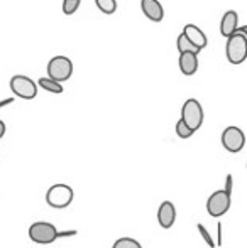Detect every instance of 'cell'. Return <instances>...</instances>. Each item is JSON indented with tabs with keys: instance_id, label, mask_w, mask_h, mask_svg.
I'll list each match as a JSON object with an SVG mask.
<instances>
[{
	"instance_id": "19",
	"label": "cell",
	"mask_w": 247,
	"mask_h": 248,
	"mask_svg": "<svg viewBox=\"0 0 247 248\" xmlns=\"http://www.w3.org/2000/svg\"><path fill=\"white\" fill-rule=\"evenodd\" d=\"M80 3L82 0H63V12L66 16H73L80 9Z\"/></svg>"
},
{
	"instance_id": "3",
	"label": "cell",
	"mask_w": 247,
	"mask_h": 248,
	"mask_svg": "<svg viewBox=\"0 0 247 248\" xmlns=\"http://www.w3.org/2000/svg\"><path fill=\"white\" fill-rule=\"evenodd\" d=\"M29 238L37 245H49L58 240V230L53 223L36 221L29 226Z\"/></svg>"
},
{
	"instance_id": "14",
	"label": "cell",
	"mask_w": 247,
	"mask_h": 248,
	"mask_svg": "<svg viewBox=\"0 0 247 248\" xmlns=\"http://www.w3.org/2000/svg\"><path fill=\"white\" fill-rule=\"evenodd\" d=\"M37 85H39L43 90H46V92L54 93V95H61V93L65 92V90H63L61 83L60 81H54V79H51L49 76H48V78H39Z\"/></svg>"
},
{
	"instance_id": "17",
	"label": "cell",
	"mask_w": 247,
	"mask_h": 248,
	"mask_svg": "<svg viewBox=\"0 0 247 248\" xmlns=\"http://www.w3.org/2000/svg\"><path fill=\"white\" fill-rule=\"evenodd\" d=\"M112 248H142V245L135 238L122 236V238H117L115 242H114Z\"/></svg>"
},
{
	"instance_id": "23",
	"label": "cell",
	"mask_w": 247,
	"mask_h": 248,
	"mask_svg": "<svg viewBox=\"0 0 247 248\" xmlns=\"http://www.w3.org/2000/svg\"><path fill=\"white\" fill-rule=\"evenodd\" d=\"M14 103V96H10V98H5V100H0V108L7 107V105Z\"/></svg>"
},
{
	"instance_id": "13",
	"label": "cell",
	"mask_w": 247,
	"mask_h": 248,
	"mask_svg": "<svg viewBox=\"0 0 247 248\" xmlns=\"http://www.w3.org/2000/svg\"><path fill=\"white\" fill-rule=\"evenodd\" d=\"M239 27V14L235 10H227V12L222 16V20H220V34L227 39L229 36L237 31Z\"/></svg>"
},
{
	"instance_id": "12",
	"label": "cell",
	"mask_w": 247,
	"mask_h": 248,
	"mask_svg": "<svg viewBox=\"0 0 247 248\" xmlns=\"http://www.w3.org/2000/svg\"><path fill=\"white\" fill-rule=\"evenodd\" d=\"M178 66L185 76H193L198 71V54L197 52H180Z\"/></svg>"
},
{
	"instance_id": "9",
	"label": "cell",
	"mask_w": 247,
	"mask_h": 248,
	"mask_svg": "<svg viewBox=\"0 0 247 248\" xmlns=\"http://www.w3.org/2000/svg\"><path fill=\"white\" fill-rule=\"evenodd\" d=\"M176 221V208L171 201H163L158 209V223L161 228L169 230Z\"/></svg>"
},
{
	"instance_id": "8",
	"label": "cell",
	"mask_w": 247,
	"mask_h": 248,
	"mask_svg": "<svg viewBox=\"0 0 247 248\" xmlns=\"http://www.w3.org/2000/svg\"><path fill=\"white\" fill-rule=\"evenodd\" d=\"M220 140L227 152L237 154V152H241L246 145V134L242 132V128L231 125V127H227L224 132H222Z\"/></svg>"
},
{
	"instance_id": "16",
	"label": "cell",
	"mask_w": 247,
	"mask_h": 248,
	"mask_svg": "<svg viewBox=\"0 0 247 248\" xmlns=\"http://www.w3.org/2000/svg\"><path fill=\"white\" fill-rule=\"evenodd\" d=\"M176 47H178V52H197V54L200 52V49L195 47L193 44L186 39V36L183 32L180 34L178 39H176Z\"/></svg>"
},
{
	"instance_id": "4",
	"label": "cell",
	"mask_w": 247,
	"mask_h": 248,
	"mask_svg": "<svg viewBox=\"0 0 247 248\" xmlns=\"http://www.w3.org/2000/svg\"><path fill=\"white\" fill-rule=\"evenodd\" d=\"M73 75V62L66 56H54L48 62V76L54 81L65 83Z\"/></svg>"
},
{
	"instance_id": "26",
	"label": "cell",
	"mask_w": 247,
	"mask_h": 248,
	"mask_svg": "<svg viewBox=\"0 0 247 248\" xmlns=\"http://www.w3.org/2000/svg\"><path fill=\"white\" fill-rule=\"evenodd\" d=\"M246 167H247V164H246Z\"/></svg>"
},
{
	"instance_id": "1",
	"label": "cell",
	"mask_w": 247,
	"mask_h": 248,
	"mask_svg": "<svg viewBox=\"0 0 247 248\" xmlns=\"http://www.w3.org/2000/svg\"><path fill=\"white\" fill-rule=\"evenodd\" d=\"M225 56L231 64H242L247 59V34L234 32L227 37Z\"/></svg>"
},
{
	"instance_id": "20",
	"label": "cell",
	"mask_w": 247,
	"mask_h": 248,
	"mask_svg": "<svg viewBox=\"0 0 247 248\" xmlns=\"http://www.w3.org/2000/svg\"><path fill=\"white\" fill-rule=\"evenodd\" d=\"M198 232H200L201 238H203V240H205V243H207V245H208V247H210V248H215V247H217V243H215V242H214V240H212L210 233H208V232H207V228H205V226H203V225H201V223H200V225H198Z\"/></svg>"
},
{
	"instance_id": "10",
	"label": "cell",
	"mask_w": 247,
	"mask_h": 248,
	"mask_svg": "<svg viewBox=\"0 0 247 248\" xmlns=\"http://www.w3.org/2000/svg\"><path fill=\"white\" fill-rule=\"evenodd\" d=\"M141 9L151 22H161L165 19V9L159 0H141Z\"/></svg>"
},
{
	"instance_id": "7",
	"label": "cell",
	"mask_w": 247,
	"mask_h": 248,
	"mask_svg": "<svg viewBox=\"0 0 247 248\" xmlns=\"http://www.w3.org/2000/svg\"><path fill=\"white\" fill-rule=\"evenodd\" d=\"M10 90L22 100H34L37 96V83L24 75H16L10 78Z\"/></svg>"
},
{
	"instance_id": "24",
	"label": "cell",
	"mask_w": 247,
	"mask_h": 248,
	"mask_svg": "<svg viewBox=\"0 0 247 248\" xmlns=\"http://www.w3.org/2000/svg\"><path fill=\"white\" fill-rule=\"evenodd\" d=\"M5 130H7V128H5V124H3V122L0 120V139H2L3 135H5Z\"/></svg>"
},
{
	"instance_id": "21",
	"label": "cell",
	"mask_w": 247,
	"mask_h": 248,
	"mask_svg": "<svg viewBox=\"0 0 247 248\" xmlns=\"http://www.w3.org/2000/svg\"><path fill=\"white\" fill-rule=\"evenodd\" d=\"M232 181H234V179H232V176H231V174H227V177H225V187H224V189L227 191V193H231V194H232V184H234Z\"/></svg>"
},
{
	"instance_id": "22",
	"label": "cell",
	"mask_w": 247,
	"mask_h": 248,
	"mask_svg": "<svg viewBox=\"0 0 247 248\" xmlns=\"http://www.w3.org/2000/svg\"><path fill=\"white\" fill-rule=\"evenodd\" d=\"M76 235V232L73 230V232H58V238H63V236H73Z\"/></svg>"
},
{
	"instance_id": "6",
	"label": "cell",
	"mask_w": 247,
	"mask_h": 248,
	"mask_svg": "<svg viewBox=\"0 0 247 248\" xmlns=\"http://www.w3.org/2000/svg\"><path fill=\"white\" fill-rule=\"evenodd\" d=\"M203 108H201L200 101L195 100V98H190L183 103V108H181V120L185 122L188 127L191 130L197 132L198 128L203 125Z\"/></svg>"
},
{
	"instance_id": "11",
	"label": "cell",
	"mask_w": 247,
	"mask_h": 248,
	"mask_svg": "<svg viewBox=\"0 0 247 248\" xmlns=\"http://www.w3.org/2000/svg\"><path fill=\"white\" fill-rule=\"evenodd\" d=\"M181 32L185 34L186 39L190 41L195 47H198L200 51L207 47L208 39H207V36H205V32L198 26H195V24H186V26L183 27Z\"/></svg>"
},
{
	"instance_id": "18",
	"label": "cell",
	"mask_w": 247,
	"mask_h": 248,
	"mask_svg": "<svg viewBox=\"0 0 247 248\" xmlns=\"http://www.w3.org/2000/svg\"><path fill=\"white\" fill-rule=\"evenodd\" d=\"M193 134H195V130H191V128L188 127L185 122L181 120V118L176 122V135H178L180 139H190Z\"/></svg>"
},
{
	"instance_id": "5",
	"label": "cell",
	"mask_w": 247,
	"mask_h": 248,
	"mask_svg": "<svg viewBox=\"0 0 247 248\" xmlns=\"http://www.w3.org/2000/svg\"><path fill=\"white\" fill-rule=\"evenodd\" d=\"M232 204V194L227 193L225 189H218L215 193L210 194L207 201V211L212 218H222L224 215H227V211L231 209Z\"/></svg>"
},
{
	"instance_id": "15",
	"label": "cell",
	"mask_w": 247,
	"mask_h": 248,
	"mask_svg": "<svg viewBox=\"0 0 247 248\" xmlns=\"http://www.w3.org/2000/svg\"><path fill=\"white\" fill-rule=\"evenodd\" d=\"M95 5L100 12L107 14V16H112L117 10V0H95Z\"/></svg>"
},
{
	"instance_id": "2",
	"label": "cell",
	"mask_w": 247,
	"mask_h": 248,
	"mask_svg": "<svg viewBox=\"0 0 247 248\" xmlns=\"http://www.w3.org/2000/svg\"><path fill=\"white\" fill-rule=\"evenodd\" d=\"M73 198H75V191L68 184H53L46 193L48 206H51L54 209L68 208L73 202Z\"/></svg>"
},
{
	"instance_id": "25",
	"label": "cell",
	"mask_w": 247,
	"mask_h": 248,
	"mask_svg": "<svg viewBox=\"0 0 247 248\" xmlns=\"http://www.w3.org/2000/svg\"><path fill=\"white\" fill-rule=\"evenodd\" d=\"M235 32H244V34H247V26H239Z\"/></svg>"
}]
</instances>
